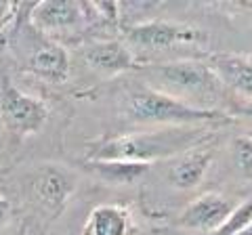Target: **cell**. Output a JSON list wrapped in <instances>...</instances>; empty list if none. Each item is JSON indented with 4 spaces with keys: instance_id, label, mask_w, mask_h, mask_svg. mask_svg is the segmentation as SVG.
Returning <instances> with one entry per match:
<instances>
[{
    "instance_id": "4",
    "label": "cell",
    "mask_w": 252,
    "mask_h": 235,
    "mask_svg": "<svg viewBox=\"0 0 252 235\" xmlns=\"http://www.w3.org/2000/svg\"><path fill=\"white\" fill-rule=\"evenodd\" d=\"M0 120L15 137L36 135L49 120L46 101L19 90L9 76H0Z\"/></svg>"
},
{
    "instance_id": "1",
    "label": "cell",
    "mask_w": 252,
    "mask_h": 235,
    "mask_svg": "<svg viewBox=\"0 0 252 235\" xmlns=\"http://www.w3.org/2000/svg\"><path fill=\"white\" fill-rule=\"evenodd\" d=\"M206 128L204 126H160L141 132L99 139L89 145V160L99 162H135L152 166L158 160H175L198 147Z\"/></svg>"
},
{
    "instance_id": "13",
    "label": "cell",
    "mask_w": 252,
    "mask_h": 235,
    "mask_svg": "<svg viewBox=\"0 0 252 235\" xmlns=\"http://www.w3.org/2000/svg\"><path fill=\"white\" fill-rule=\"evenodd\" d=\"M212 160H215V151L212 149H204L200 145L193 147V149L175 158L168 170V181L177 189H183V191L193 189V187H198L204 181L208 168L212 166Z\"/></svg>"
},
{
    "instance_id": "9",
    "label": "cell",
    "mask_w": 252,
    "mask_h": 235,
    "mask_svg": "<svg viewBox=\"0 0 252 235\" xmlns=\"http://www.w3.org/2000/svg\"><path fill=\"white\" fill-rule=\"evenodd\" d=\"M82 59L93 72L101 76H118L135 67V55L128 49V44L116 38L91 40L82 49Z\"/></svg>"
},
{
    "instance_id": "20",
    "label": "cell",
    "mask_w": 252,
    "mask_h": 235,
    "mask_svg": "<svg viewBox=\"0 0 252 235\" xmlns=\"http://www.w3.org/2000/svg\"><path fill=\"white\" fill-rule=\"evenodd\" d=\"M240 235H252V223H250V225H248L246 229H244V231H242Z\"/></svg>"
},
{
    "instance_id": "16",
    "label": "cell",
    "mask_w": 252,
    "mask_h": 235,
    "mask_svg": "<svg viewBox=\"0 0 252 235\" xmlns=\"http://www.w3.org/2000/svg\"><path fill=\"white\" fill-rule=\"evenodd\" d=\"M231 158H233V164L240 175L246 178V181H252V137L250 135L233 137Z\"/></svg>"
},
{
    "instance_id": "5",
    "label": "cell",
    "mask_w": 252,
    "mask_h": 235,
    "mask_svg": "<svg viewBox=\"0 0 252 235\" xmlns=\"http://www.w3.org/2000/svg\"><path fill=\"white\" fill-rule=\"evenodd\" d=\"M204 40H206V32L185 23L156 19L124 26V42L128 44L130 51L139 49L147 53H160L185 44H202Z\"/></svg>"
},
{
    "instance_id": "17",
    "label": "cell",
    "mask_w": 252,
    "mask_h": 235,
    "mask_svg": "<svg viewBox=\"0 0 252 235\" xmlns=\"http://www.w3.org/2000/svg\"><path fill=\"white\" fill-rule=\"evenodd\" d=\"M15 9H17V4H13V2H4V0H0V26H4V23L13 17Z\"/></svg>"
},
{
    "instance_id": "15",
    "label": "cell",
    "mask_w": 252,
    "mask_h": 235,
    "mask_svg": "<svg viewBox=\"0 0 252 235\" xmlns=\"http://www.w3.org/2000/svg\"><path fill=\"white\" fill-rule=\"evenodd\" d=\"M252 223V198L235 204L227 221L215 231V235H240Z\"/></svg>"
},
{
    "instance_id": "10",
    "label": "cell",
    "mask_w": 252,
    "mask_h": 235,
    "mask_svg": "<svg viewBox=\"0 0 252 235\" xmlns=\"http://www.w3.org/2000/svg\"><path fill=\"white\" fill-rule=\"evenodd\" d=\"M69 69H72V59L67 49L55 40H46L36 46L28 59V72L51 84L65 82Z\"/></svg>"
},
{
    "instance_id": "8",
    "label": "cell",
    "mask_w": 252,
    "mask_h": 235,
    "mask_svg": "<svg viewBox=\"0 0 252 235\" xmlns=\"http://www.w3.org/2000/svg\"><path fill=\"white\" fill-rule=\"evenodd\" d=\"M235 204L220 193H202L200 198L189 202V206L179 216V227L189 231L215 233L227 221Z\"/></svg>"
},
{
    "instance_id": "19",
    "label": "cell",
    "mask_w": 252,
    "mask_h": 235,
    "mask_svg": "<svg viewBox=\"0 0 252 235\" xmlns=\"http://www.w3.org/2000/svg\"><path fill=\"white\" fill-rule=\"evenodd\" d=\"M9 200L4 198V195H0V229L4 227V223H6V216H9Z\"/></svg>"
},
{
    "instance_id": "12",
    "label": "cell",
    "mask_w": 252,
    "mask_h": 235,
    "mask_svg": "<svg viewBox=\"0 0 252 235\" xmlns=\"http://www.w3.org/2000/svg\"><path fill=\"white\" fill-rule=\"evenodd\" d=\"M135 218L128 206L101 204L91 210L82 235H135Z\"/></svg>"
},
{
    "instance_id": "14",
    "label": "cell",
    "mask_w": 252,
    "mask_h": 235,
    "mask_svg": "<svg viewBox=\"0 0 252 235\" xmlns=\"http://www.w3.org/2000/svg\"><path fill=\"white\" fill-rule=\"evenodd\" d=\"M86 166L94 170L99 176H103L105 181L114 183H130L135 178L143 176L149 170L145 164H135V162H99V160H89Z\"/></svg>"
},
{
    "instance_id": "18",
    "label": "cell",
    "mask_w": 252,
    "mask_h": 235,
    "mask_svg": "<svg viewBox=\"0 0 252 235\" xmlns=\"http://www.w3.org/2000/svg\"><path fill=\"white\" fill-rule=\"evenodd\" d=\"M233 116H238V118H244V120H248V122H252V99H246L244 103L235 109V114ZM231 116V118H233Z\"/></svg>"
},
{
    "instance_id": "6",
    "label": "cell",
    "mask_w": 252,
    "mask_h": 235,
    "mask_svg": "<svg viewBox=\"0 0 252 235\" xmlns=\"http://www.w3.org/2000/svg\"><path fill=\"white\" fill-rule=\"evenodd\" d=\"M32 198L53 216L63 212L76 191V176L72 170L57 164H44L32 176Z\"/></svg>"
},
{
    "instance_id": "2",
    "label": "cell",
    "mask_w": 252,
    "mask_h": 235,
    "mask_svg": "<svg viewBox=\"0 0 252 235\" xmlns=\"http://www.w3.org/2000/svg\"><path fill=\"white\" fill-rule=\"evenodd\" d=\"M145 78L152 88L177 97L200 109H215L225 97V86L206 61L179 59L145 67Z\"/></svg>"
},
{
    "instance_id": "3",
    "label": "cell",
    "mask_w": 252,
    "mask_h": 235,
    "mask_svg": "<svg viewBox=\"0 0 252 235\" xmlns=\"http://www.w3.org/2000/svg\"><path fill=\"white\" fill-rule=\"evenodd\" d=\"M126 114L135 124H147V126H202L208 122H225L231 116L220 109H200L170 97L152 86L132 90L126 97Z\"/></svg>"
},
{
    "instance_id": "7",
    "label": "cell",
    "mask_w": 252,
    "mask_h": 235,
    "mask_svg": "<svg viewBox=\"0 0 252 235\" xmlns=\"http://www.w3.org/2000/svg\"><path fill=\"white\" fill-rule=\"evenodd\" d=\"M30 21L36 28V32L44 36L69 34L80 29L86 23L82 2H59V0H49V2L32 4Z\"/></svg>"
},
{
    "instance_id": "11",
    "label": "cell",
    "mask_w": 252,
    "mask_h": 235,
    "mask_svg": "<svg viewBox=\"0 0 252 235\" xmlns=\"http://www.w3.org/2000/svg\"><path fill=\"white\" fill-rule=\"evenodd\" d=\"M206 63L219 76L225 88L252 99V57L235 53H217L210 55Z\"/></svg>"
}]
</instances>
